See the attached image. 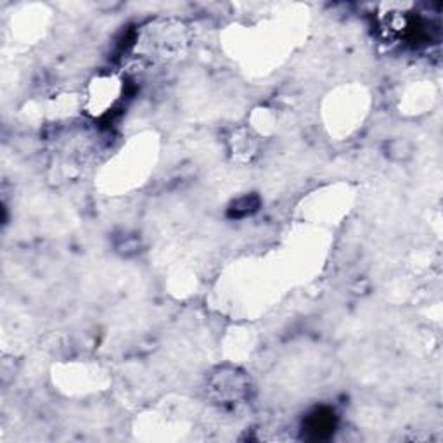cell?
<instances>
[{
	"label": "cell",
	"instance_id": "cell-4",
	"mask_svg": "<svg viewBox=\"0 0 443 443\" xmlns=\"http://www.w3.org/2000/svg\"><path fill=\"white\" fill-rule=\"evenodd\" d=\"M388 156L393 158V160H405V158H408L412 154V146L407 142V140H402V139H397V140H391L390 144H388Z\"/></svg>",
	"mask_w": 443,
	"mask_h": 443
},
{
	"label": "cell",
	"instance_id": "cell-1",
	"mask_svg": "<svg viewBox=\"0 0 443 443\" xmlns=\"http://www.w3.org/2000/svg\"><path fill=\"white\" fill-rule=\"evenodd\" d=\"M209 388L218 400L239 402L248 395L249 379L238 369H220L213 376Z\"/></svg>",
	"mask_w": 443,
	"mask_h": 443
},
{
	"label": "cell",
	"instance_id": "cell-2",
	"mask_svg": "<svg viewBox=\"0 0 443 443\" xmlns=\"http://www.w3.org/2000/svg\"><path fill=\"white\" fill-rule=\"evenodd\" d=\"M336 428V417L332 414V411L329 408H319L315 411L310 417L307 419V424H305V429L310 433V436L314 440H322L328 438Z\"/></svg>",
	"mask_w": 443,
	"mask_h": 443
},
{
	"label": "cell",
	"instance_id": "cell-3",
	"mask_svg": "<svg viewBox=\"0 0 443 443\" xmlns=\"http://www.w3.org/2000/svg\"><path fill=\"white\" fill-rule=\"evenodd\" d=\"M260 199L256 196H243L238 201L232 202L231 206V216H236V218H241V216L252 215L253 211L258 209Z\"/></svg>",
	"mask_w": 443,
	"mask_h": 443
}]
</instances>
